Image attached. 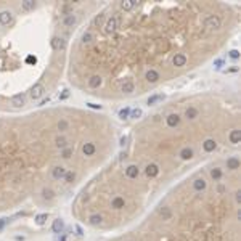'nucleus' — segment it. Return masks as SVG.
<instances>
[{
  "label": "nucleus",
  "mask_w": 241,
  "mask_h": 241,
  "mask_svg": "<svg viewBox=\"0 0 241 241\" xmlns=\"http://www.w3.org/2000/svg\"><path fill=\"white\" fill-rule=\"evenodd\" d=\"M236 26L235 5L116 2L76 39L69 77L100 98L141 95L214 56Z\"/></svg>",
  "instance_id": "f257e3e1"
},
{
  "label": "nucleus",
  "mask_w": 241,
  "mask_h": 241,
  "mask_svg": "<svg viewBox=\"0 0 241 241\" xmlns=\"http://www.w3.org/2000/svg\"><path fill=\"white\" fill-rule=\"evenodd\" d=\"M239 143V106L236 98L198 95L148 116L135 127L127 150L98 174L87 190L112 188L109 207L116 214L138 207L151 196V185ZM103 196V194H101ZM90 201V200H89ZM85 203V201H84Z\"/></svg>",
  "instance_id": "f03ea898"
},
{
  "label": "nucleus",
  "mask_w": 241,
  "mask_h": 241,
  "mask_svg": "<svg viewBox=\"0 0 241 241\" xmlns=\"http://www.w3.org/2000/svg\"><path fill=\"white\" fill-rule=\"evenodd\" d=\"M114 129L103 114L77 108H48L0 116V211L24 201L45 180L64 182L103 162Z\"/></svg>",
  "instance_id": "7ed1b4c3"
},
{
  "label": "nucleus",
  "mask_w": 241,
  "mask_h": 241,
  "mask_svg": "<svg viewBox=\"0 0 241 241\" xmlns=\"http://www.w3.org/2000/svg\"><path fill=\"white\" fill-rule=\"evenodd\" d=\"M63 228V222L58 219V220H55V223H53V230L55 232H58V230H61Z\"/></svg>",
  "instance_id": "20e7f679"
},
{
  "label": "nucleus",
  "mask_w": 241,
  "mask_h": 241,
  "mask_svg": "<svg viewBox=\"0 0 241 241\" xmlns=\"http://www.w3.org/2000/svg\"><path fill=\"white\" fill-rule=\"evenodd\" d=\"M45 219H47V214H40V216H37V217H36V220H37V223H39V225L44 223V222H45Z\"/></svg>",
  "instance_id": "39448f33"
},
{
  "label": "nucleus",
  "mask_w": 241,
  "mask_h": 241,
  "mask_svg": "<svg viewBox=\"0 0 241 241\" xmlns=\"http://www.w3.org/2000/svg\"><path fill=\"white\" fill-rule=\"evenodd\" d=\"M3 225H5V222L2 220V222H0V230H2V228H3Z\"/></svg>",
  "instance_id": "423d86ee"
}]
</instances>
